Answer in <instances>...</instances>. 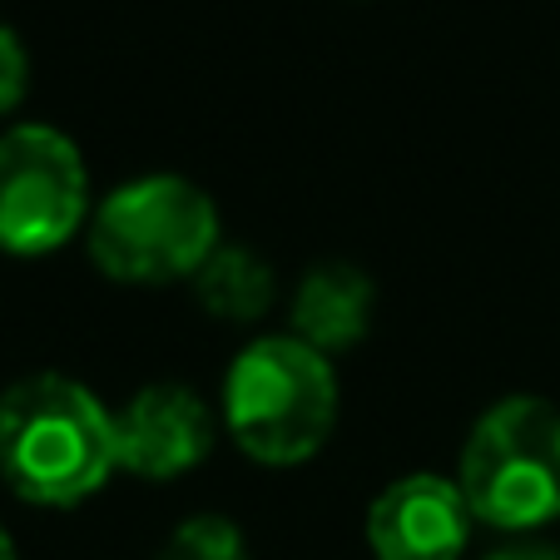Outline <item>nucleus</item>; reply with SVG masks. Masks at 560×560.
I'll list each match as a JSON object with an SVG mask.
<instances>
[{
	"instance_id": "nucleus-2",
	"label": "nucleus",
	"mask_w": 560,
	"mask_h": 560,
	"mask_svg": "<svg viewBox=\"0 0 560 560\" xmlns=\"http://www.w3.org/2000/svg\"><path fill=\"white\" fill-rule=\"evenodd\" d=\"M342 412L332 358L293 332H264L244 342L219 387V422L248 462L303 466L328 446Z\"/></svg>"
},
{
	"instance_id": "nucleus-5",
	"label": "nucleus",
	"mask_w": 560,
	"mask_h": 560,
	"mask_svg": "<svg viewBox=\"0 0 560 560\" xmlns=\"http://www.w3.org/2000/svg\"><path fill=\"white\" fill-rule=\"evenodd\" d=\"M85 154L55 125H11L0 135V254L45 258L90 229Z\"/></svg>"
},
{
	"instance_id": "nucleus-7",
	"label": "nucleus",
	"mask_w": 560,
	"mask_h": 560,
	"mask_svg": "<svg viewBox=\"0 0 560 560\" xmlns=\"http://www.w3.org/2000/svg\"><path fill=\"white\" fill-rule=\"evenodd\" d=\"M362 530L377 560H462L471 550L476 516L456 476L407 471L372 497Z\"/></svg>"
},
{
	"instance_id": "nucleus-1",
	"label": "nucleus",
	"mask_w": 560,
	"mask_h": 560,
	"mask_svg": "<svg viewBox=\"0 0 560 560\" xmlns=\"http://www.w3.org/2000/svg\"><path fill=\"white\" fill-rule=\"evenodd\" d=\"M119 471L115 412L65 372H31L0 392V481L31 506L70 511Z\"/></svg>"
},
{
	"instance_id": "nucleus-12",
	"label": "nucleus",
	"mask_w": 560,
	"mask_h": 560,
	"mask_svg": "<svg viewBox=\"0 0 560 560\" xmlns=\"http://www.w3.org/2000/svg\"><path fill=\"white\" fill-rule=\"evenodd\" d=\"M481 560H560V546L546 536H506L487 550Z\"/></svg>"
},
{
	"instance_id": "nucleus-11",
	"label": "nucleus",
	"mask_w": 560,
	"mask_h": 560,
	"mask_svg": "<svg viewBox=\"0 0 560 560\" xmlns=\"http://www.w3.org/2000/svg\"><path fill=\"white\" fill-rule=\"evenodd\" d=\"M31 90V55H25V40L0 21V115H11L15 105Z\"/></svg>"
},
{
	"instance_id": "nucleus-10",
	"label": "nucleus",
	"mask_w": 560,
	"mask_h": 560,
	"mask_svg": "<svg viewBox=\"0 0 560 560\" xmlns=\"http://www.w3.org/2000/svg\"><path fill=\"white\" fill-rule=\"evenodd\" d=\"M154 560H254L248 536L219 511H199V516L179 521L170 540L159 546Z\"/></svg>"
},
{
	"instance_id": "nucleus-8",
	"label": "nucleus",
	"mask_w": 560,
	"mask_h": 560,
	"mask_svg": "<svg viewBox=\"0 0 560 560\" xmlns=\"http://www.w3.org/2000/svg\"><path fill=\"white\" fill-rule=\"evenodd\" d=\"M372 317H377V283L358 264L328 258L298 278L293 303H288V323H293L288 332L323 358H338L368 338Z\"/></svg>"
},
{
	"instance_id": "nucleus-4",
	"label": "nucleus",
	"mask_w": 560,
	"mask_h": 560,
	"mask_svg": "<svg viewBox=\"0 0 560 560\" xmlns=\"http://www.w3.org/2000/svg\"><path fill=\"white\" fill-rule=\"evenodd\" d=\"M456 487L476 526L540 536L560 521V407L536 392L497 397L466 432Z\"/></svg>"
},
{
	"instance_id": "nucleus-9",
	"label": "nucleus",
	"mask_w": 560,
	"mask_h": 560,
	"mask_svg": "<svg viewBox=\"0 0 560 560\" xmlns=\"http://www.w3.org/2000/svg\"><path fill=\"white\" fill-rule=\"evenodd\" d=\"M194 298L209 317L233 323V328H254L273 313L278 303V273L268 258L248 244H219L209 264L194 273Z\"/></svg>"
},
{
	"instance_id": "nucleus-3",
	"label": "nucleus",
	"mask_w": 560,
	"mask_h": 560,
	"mask_svg": "<svg viewBox=\"0 0 560 560\" xmlns=\"http://www.w3.org/2000/svg\"><path fill=\"white\" fill-rule=\"evenodd\" d=\"M223 244V219L209 189L184 174H139L95 199L85 229L90 264L125 288L194 283Z\"/></svg>"
},
{
	"instance_id": "nucleus-6",
	"label": "nucleus",
	"mask_w": 560,
	"mask_h": 560,
	"mask_svg": "<svg viewBox=\"0 0 560 560\" xmlns=\"http://www.w3.org/2000/svg\"><path fill=\"white\" fill-rule=\"evenodd\" d=\"M119 471L139 481H179L213 452L223 422L189 382H149L115 412Z\"/></svg>"
},
{
	"instance_id": "nucleus-13",
	"label": "nucleus",
	"mask_w": 560,
	"mask_h": 560,
	"mask_svg": "<svg viewBox=\"0 0 560 560\" xmlns=\"http://www.w3.org/2000/svg\"><path fill=\"white\" fill-rule=\"evenodd\" d=\"M0 560H21V556H15V540H11V530H5V526H0Z\"/></svg>"
}]
</instances>
